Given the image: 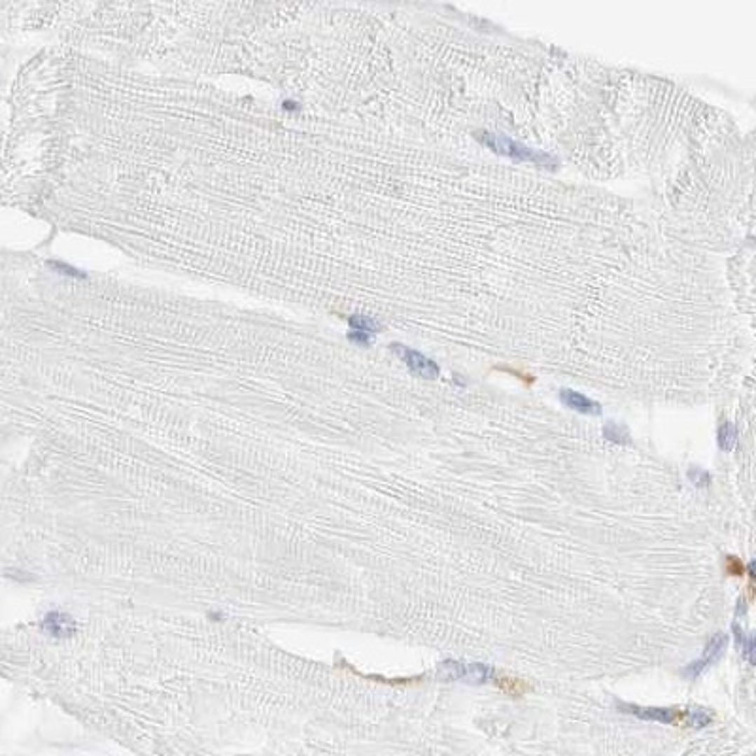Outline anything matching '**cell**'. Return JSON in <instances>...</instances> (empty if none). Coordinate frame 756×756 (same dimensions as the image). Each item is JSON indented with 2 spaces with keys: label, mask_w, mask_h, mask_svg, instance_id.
I'll return each mask as SVG.
<instances>
[{
  "label": "cell",
  "mask_w": 756,
  "mask_h": 756,
  "mask_svg": "<svg viewBox=\"0 0 756 756\" xmlns=\"http://www.w3.org/2000/svg\"><path fill=\"white\" fill-rule=\"evenodd\" d=\"M350 323H352L353 331H361V333H367V335H372L378 329V323L367 316H352Z\"/></svg>",
  "instance_id": "8fae6325"
},
{
  "label": "cell",
  "mask_w": 756,
  "mask_h": 756,
  "mask_svg": "<svg viewBox=\"0 0 756 756\" xmlns=\"http://www.w3.org/2000/svg\"><path fill=\"white\" fill-rule=\"evenodd\" d=\"M688 478H690V482L700 486V488H707V486L711 484L709 473L701 471V469H690V471H688Z\"/></svg>",
  "instance_id": "4fadbf2b"
},
{
  "label": "cell",
  "mask_w": 756,
  "mask_h": 756,
  "mask_svg": "<svg viewBox=\"0 0 756 756\" xmlns=\"http://www.w3.org/2000/svg\"><path fill=\"white\" fill-rule=\"evenodd\" d=\"M734 632H736V637H738L741 649H743V656L749 660L750 663H755V637L752 635H745L743 630H739V626L736 624L734 626Z\"/></svg>",
  "instance_id": "30bf717a"
},
{
  "label": "cell",
  "mask_w": 756,
  "mask_h": 756,
  "mask_svg": "<svg viewBox=\"0 0 756 756\" xmlns=\"http://www.w3.org/2000/svg\"><path fill=\"white\" fill-rule=\"evenodd\" d=\"M51 266H55V269L62 271L65 274H74V276H81V274H78V271H76V269H72V266H69V265H62V263H51Z\"/></svg>",
  "instance_id": "9a60e30c"
},
{
  "label": "cell",
  "mask_w": 756,
  "mask_h": 756,
  "mask_svg": "<svg viewBox=\"0 0 756 756\" xmlns=\"http://www.w3.org/2000/svg\"><path fill=\"white\" fill-rule=\"evenodd\" d=\"M688 724L694 726V728H703L711 722V717L703 709H694V711H687Z\"/></svg>",
  "instance_id": "7c38bea8"
},
{
  "label": "cell",
  "mask_w": 756,
  "mask_h": 756,
  "mask_svg": "<svg viewBox=\"0 0 756 756\" xmlns=\"http://www.w3.org/2000/svg\"><path fill=\"white\" fill-rule=\"evenodd\" d=\"M482 142L492 148L496 154L507 155L515 161H532L537 163V165H545V167H554L556 165V159L546 155L545 151H537V149H532L524 146V144L516 142L513 138L503 137V135H492V133H484Z\"/></svg>",
  "instance_id": "6da1fadb"
},
{
  "label": "cell",
  "mask_w": 756,
  "mask_h": 756,
  "mask_svg": "<svg viewBox=\"0 0 756 756\" xmlns=\"http://www.w3.org/2000/svg\"><path fill=\"white\" fill-rule=\"evenodd\" d=\"M726 647H728V637H726L724 633H717V635H713V637L707 641L706 649H703V654H701L698 660H694L692 663H688L687 668H684V671H682V675L687 677V679H696V677H700L701 673L706 671V668L713 666L715 662H719L720 656H722V652L726 651Z\"/></svg>",
  "instance_id": "3957f363"
},
{
  "label": "cell",
  "mask_w": 756,
  "mask_h": 756,
  "mask_svg": "<svg viewBox=\"0 0 756 756\" xmlns=\"http://www.w3.org/2000/svg\"><path fill=\"white\" fill-rule=\"evenodd\" d=\"M620 711L628 715H633L637 719L643 720H658V722H679L687 719V711H675V709H663V707H641L630 706V703H619Z\"/></svg>",
  "instance_id": "5b68a950"
},
{
  "label": "cell",
  "mask_w": 756,
  "mask_h": 756,
  "mask_svg": "<svg viewBox=\"0 0 756 756\" xmlns=\"http://www.w3.org/2000/svg\"><path fill=\"white\" fill-rule=\"evenodd\" d=\"M736 443H738V431H736V428H734L731 424H722L719 428V447L728 452V450L736 447Z\"/></svg>",
  "instance_id": "ba28073f"
},
{
  "label": "cell",
  "mask_w": 756,
  "mask_h": 756,
  "mask_svg": "<svg viewBox=\"0 0 756 756\" xmlns=\"http://www.w3.org/2000/svg\"><path fill=\"white\" fill-rule=\"evenodd\" d=\"M560 399L564 401L565 407H569L576 412H583V414H600L602 412V405L595 403L590 397L583 396L579 391L562 390L560 391Z\"/></svg>",
  "instance_id": "52a82bcc"
},
{
  "label": "cell",
  "mask_w": 756,
  "mask_h": 756,
  "mask_svg": "<svg viewBox=\"0 0 756 756\" xmlns=\"http://www.w3.org/2000/svg\"><path fill=\"white\" fill-rule=\"evenodd\" d=\"M391 348L396 350L397 356L407 363V367H409L414 374H418V377L421 378H428V380H433V378L439 377V367H437V363L429 360V358H426L424 353L416 352L412 348L403 346V344H393Z\"/></svg>",
  "instance_id": "277c9868"
},
{
  "label": "cell",
  "mask_w": 756,
  "mask_h": 756,
  "mask_svg": "<svg viewBox=\"0 0 756 756\" xmlns=\"http://www.w3.org/2000/svg\"><path fill=\"white\" fill-rule=\"evenodd\" d=\"M603 435H605V439L611 440V443H616V445H620V443H628V440H630L628 429L624 428V426L614 424V421H609L607 426H605V429H603Z\"/></svg>",
  "instance_id": "9c48e42d"
},
{
  "label": "cell",
  "mask_w": 756,
  "mask_h": 756,
  "mask_svg": "<svg viewBox=\"0 0 756 756\" xmlns=\"http://www.w3.org/2000/svg\"><path fill=\"white\" fill-rule=\"evenodd\" d=\"M42 630L55 639H69L76 633V622L70 614L61 611H50L42 620Z\"/></svg>",
  "instance_id": "8992f818"
},
{
  "label": "cell",
  "mask_w": 756,
  "mask_h": 756,
  "mask_svg": "<svg viewBox=\"0 0 756 756\" xmlns=\"http://www.w3.org/2000/svg\"><path fill=\"white\" fill-rule=\"evenodd\" d=\"M726 573L731 576H743L745 569L741 560L736 558V556H728V558H726Z\"/></svg>",
  "instance_id": "5bb4252c"
},
{
  "label": "cell",
  "mask_w": 756,
  "mask_h": 756,
  "mask_svg": "<svg viewBox=\"0 0 756 756\" xmlns=\"http://www.w3.org/2000/svg\"><path fill=\"white\" fill-rule=\"evenodd\" d=\"M439 677L445 681H464L469 684H484L494 679V670L482 663H464L447 660L439 666Z\"/></svg>",
  "instance_id": "7a4b0ae2"
}]
</instances>
